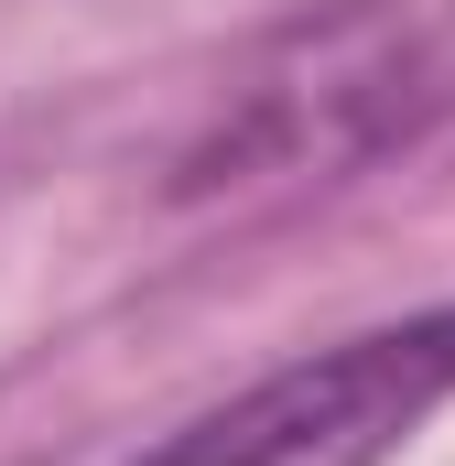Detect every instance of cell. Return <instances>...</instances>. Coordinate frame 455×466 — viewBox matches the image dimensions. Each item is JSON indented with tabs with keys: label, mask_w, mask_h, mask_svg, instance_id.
I'll use <instances>...</instances> for the list:
<instances>
[{
	"label": "cell",
	"mask_w": 455,
	"mask_h": 466,
	"mask_svg": "<svg viewBox=\"0 0 455 466\" xmlns=\"http://www.w3.org/2000/svg\"><path fill=\"white\" fill-rule=\"evenodd\" d=\"M434 109V55L401 11L347 0L326 22L282 33L238 87L217 98V119L185 141L174 196H260V185H326L347 163L390 152L412 119Z\"/></svg>",
	"instance_id": "obj_1"
},
{
	"label": "cell",
	"mask_w": 455,
	"mask_h": 466,
	"mask_svg": "<svg viewBox=\"0 0 455 466\" xmlns=\"http://www.w3.org/2000/svg\"><path fill=\"white\" fill-rule=\"evenodd\" d=\"M455 401V304L369 326L326 358H293L249 380L238 401L196 412L141 466H390Z\"/></svg>",
	"instance_id": "obj_2"
}]
</instances>
